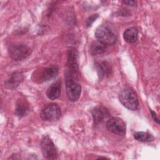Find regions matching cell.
<instances>
[{"label":"cell","mask_w":160,"mask_h":160,"mask_svg":"<svg viewBox=\"0 0 160 160\" xmlns=\"http://www.w3.org/2000/svg\"><path fill=\"white\" fill-rule=\"evenodd\" d=\"M122 3L131 6H133L136 4V2L134 1H123Z\"/></svg>","instance_id":"20"},{"label":"cell","mask_w":160,"mask_h":160,"mask_svg":"<svg viewBox=\"0 0 160 160\" xmlns=\"http://www.w3.org/2000/svg\"><path fill=\"white\" fill-rule=\"evenodd\" d=\"M78 53L74 48H70L68 52V75L66 78H71L75 79L78 76Z\"/></svg>","instance_id":"4"},{"label":"cell","mask_w":160,"mask_h":160,"mask_svg":"<svg viewBox=\"0 0 160 160\" xmlns=\"http://www.w3.org/2000/svg\"><path fill=\"white\" fill-rule=\"evenodd\" d=\"M58 68L54 66L46 68L40 71V73L36 75V79L39 82L48 81L56 78L58 74Z\"/></svg>","instance_id":"9"},{"label":"cell","mask_w":160,"mask_h":160,"mask_svg":"<svg viewBox=\"0 0 160 160\" xmlns=\"http://www.w3.org/2000/svg\"><path fill=\"white\" fill-rule=\"evenodd\" d=\"M97 71L101 77L109 74L111 71V64L108 61L101 62L97 64Z\"/></svg>","instance_id":"16"},{"label":"cell","mask_w":160,"mask_h":160,"mask_svg":"<svg viewBox=\"0 0 160 160\" xmlns=\"http://www.w3.org/2000/svg\"><path fill=\"white\" fill-rule=\"evenodd\" d=\"M41 149L44 158L56 159L58 158V151L53 142L48 136H44L41 141Z\"/></svg>","instance_id":"6"},{"label":"cell","mask_w":160,"mask_h":160,"mask_svg":"<svg viewBox=\"0 0 160 160\" xmlns=\"http://www.w3.org/2000/svg\"><path fill=\"white\" fill-rule=\"evenodd\" d=\"M134 138L141 142H150L154 140L152 135L147 132H136L134 134Z\"/></svg>","instance_id":"17"},{"label":"cell","mask_w":160,"mask_h":160,"mask_svg":"<svg viewBox=\"0 0 160 160\" xmlns=\"http://www.w3.org/2000/svg\"><path fill=\"white\" fill-rule=\"evenodd\" d=\"M105 44L97 41H93L89 47V52L92 55H99L103 54L106 49Z\"/></svg>","instance_id":"15"},{"label":"cell","mask_w":160,"mask_h":160,"mask_svg":"<svg viewBox=\"0 0 160 160\" xmlns=\"http://www.w3.org/2000/svg\"><path fill=\"white\" fill-rule=\"evenodd\" d=\"M151 116L154 119V121L157 123V124H159V119L157 117V115L156 114V112L154 111H153L152 110H151Z\"/></svg>","instance_id":"19"},{"label":"cell","mask_w":160,"mask_h":160,"mask_svg":"<svg viewBox=\"0 0 160 160\" xmlns=\"http://www.w3.org/2000/svg\"><path fill=\"white\" fill-rule=\"evenodd\" d=\"M61 94V82L57 81L53 83L47 90L46 96L51 100L58 99Z\"/></svg>","instance_id":"11"},{"label":"cell","mask_w":160,"mask_h":160,"mask_svg":"<svg viewBox=\"0 0 160 160\" xmlns=\"http://www.w3.org/2000/svg\"><path fill=\"white\" fill-rule=\"evenodd\" d=\"M106 128L110 132L118 135H124L126 134L125 122L118 117L110 118L106 123Z\"/></svg>","instance_id":"8"},{"label":"cell","mask_w":160,"mask_h":160,"mask_svg":"<svg viewBox=\"0 0 160 160\" xmlns=\"http://www.w3.org/2000/svg\"><path fill=\"white\" fill-rule=\"evenodd\" d=\"M95 37L98 41L106 46L114 44L117 41L116 35L105 25L98 27L95 31Z\"/></svg>","instance_id":"2"},{"label":"cell","mask_w":160,"mask_h":160,"mask_svg":"<svg viewBox=\"0 0 160 160\" xmlns=\"http://www.w3.org/2000/svg\"><path fill=\"white\" fill-rule=\"evenodd\" d=\"M92 114L95 124H98L102 122L105 119L109 116L110 114L108 109L102 106L94 108L92 110Z\"/></svg>","instance_id":"10"},{"label":"cell","mask_w":160,"mask_h":160,"mask_svg":"<svg viewBox=\"0 0 160 160\" xmlns=\"http://www.w3.org/2000/svg\"><path fill=\"white\" fill-rule=\"evenodd\" d=\"M138 31L134 27H131L125 30L123 34L124 40L128 43H133L138 39Z\"/></svg>","instance_id":"14"},{"label":"cell","mask_w":160,"mask_h":160,"mask_svg":"<svg viewBox=\"0 0 160 160\" xmlns=\"http://www.w3.org/2000/svg\"><path fill=\"white\" fill-rule=\"evenodd\" d=\"M119 99L127 109L135 111L138 109L139 102L134 91L129 87L123 88L119 93Z\"/></svg>","instance_id":"1"},{"label":"cell","mask_w":160,"mask_h":160,"mask_svg":"<svg viewBox=\"0 0 160 160\" xmlns=\"http://www.w3.org/2000/svg\"><path fill=\"white\" fill-rule=\"evenodd\" d=\"M66 94L69 101L74 102L79 98L81 87L75 79L71 78L66 79Z\"/></svg>","instance_id":"7"},{"label":"cell","mask_w":160,"mask_h":160,"mask_svg":"<svg viewBox=\"0 0 160 160\" xmlns=\"http://www.w3.org/2000/svg\"><path fill=\"white\" fill-rule=\"evenodd\" d=\"M8 52L12 59L15 61H21L26 59L30 55L31 49L26 44H13L9 47Z\"/></svg>","instance_id":"5"},{"label":"cell","mask_w":160,"mask_h":160,"mask_svg":"<svg viewBox=\"0 0 160 160\" xmlns=\"http://www.w3.org/2000/svg\"><path fill=\"white\" fill-rule=\"evenodd\" d=\"M98 14H94L91 15V16H89L87 20H86V27L88 28L89 26H91V24L93 23V22H94L96 21V19L98 18Z\"/></svg>","instance_id":"18"},{"label":"cell","mask_w":160,"mask_h":160,"mask_svg":"<svg viewBox=\"0 0 160 160\" xmlns=\"http://www.w3.org/2000/svg\"><path fill=\"white\" fill-rule=\"evenodd\" d=\"M29 111V105L24 99L19 98L16 102V114L19 117L24 116Z\"/></svg>","instance_id":"13"},{"label":"cell","mask_w":160,"mask_h":160,"mask_svg":"<svg viewBox=\"0 0 160 160\" xmlns=\"http://www.w3.org/2000/svg\"><path fill=\"white\" fill-rule=\"evenodd\" d=\"M61 112L59 106L56 103H51L44 106L41 112L40 117L43 121H55L59 119Z\"/></svg>","instance_id":"3"},{"label":"cell","mask_w":160,"mask_h":160,"mask_svg":"<svg viewBox=\"0 0 160 160\" xmlns=\"http://www.w3.org/2000/svg\"><path fill=\"white\" fill-rule=\"evenodd\" d=\"M23 79H24V76L21 72H14L11 75L9 79H8L6 82L5 86L6 88L9 89L14 88L17 87L21 81H22Z\"/></svg>","instance_id":"12"}]
</instances>
